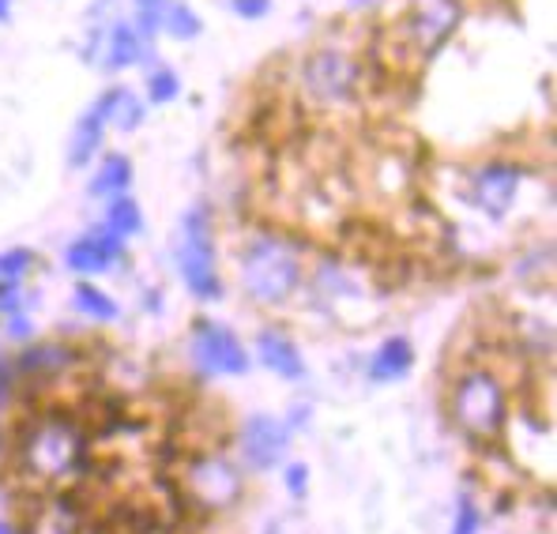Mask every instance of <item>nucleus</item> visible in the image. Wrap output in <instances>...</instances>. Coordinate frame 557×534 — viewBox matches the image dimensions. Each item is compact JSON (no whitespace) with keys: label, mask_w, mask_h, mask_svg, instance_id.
Masks as SVG:
<instances>
[{"label":"nucleus","mask_w":557,"mask_h":534,"mask_svg":"<svg viewBox=\"0 0 557 534\" xmlns=\"http://www.w3.org/2000/svg\"><path fill=\"white\" fill-rule=\"evenodd\" d=\"M136 4L144 8V4H162V0H136Z\"/></svg>","instance_id":"nucleus-31"},{"label":"nucleus","mask_w":557,"mask_h":534,"mask_svg":"<svg viewBox=\"0 0 557 534\" xmlns=\"http://www.w3.org/2000/svg\"><path fill=\"white\" fill-rule=\"evenodd\" d=\"M453 422L474 445H497L509 430V396L490 369H471L453 388Z\"/></svg>","instance_id":"nucleus-2"},{"label":"nucleus","mask_w":557,"mask_h":534,"mask_svg":"<svg viewBox=\"0 0 557 534\" xmlns=\"http://www.w3.org/2000/svg\"><path fill=\"white\" fill-rule=\"evenodd\" d=\"M8 15H12V0H0V23H8Z\"/></svg>","instance_id":"nucleus-29"},{"label":"nucleus","mask_w":557,"mask_h":534,"mask_svg":"<svg viewBox=\"0 0 557 534\" xmlns=\"http://www.w3.org/2000/svg\"><path fill=\"white\" fill-rule=\"evenodd\" d=\"M231 8L242 20H264L272 12V0H231Z\"/></svg>","instance_id":"nucleus-26"},{"label":"nucleus","mask_w":557,"mask_h":534,"mask_svg":"<svg viewBox=\"0 0 557 534\" xmlns=\"http://www.w3.org/2000/svg\"><path fill=\"white\" fill-rule=\"evenodd\" d=\"M69 365V350L53 347V343H42V347H30L27 355L20 358V373L27 376H53Z\"/></svg>","instance_id":"nucleus-19"},{"label":"nucleus","mask_w":557,"mask_h":534,"mask_svg":"<svg viewBox=\"0 0 557 534\" xmlns=\"http://www.w3.org/2000/svg\"><path fill=\"white\" fill-rule=\"evenodd\" d=\"M306 467H290V471H286V486H290V493L294 497H301V493H306Z\"/></svg>","instance_id":"nucleus-27"},{"label":"nucleus","mask_w":557,"mask_h":534,"mask_svg":"<svg viewBox=\"0 0 557 534\" xmlns=\"http://www.w3.org/2000/svg\"><path fill=\"white\" fill-rule=\"evenodd\" d=\"M106 226L113 229L117 237H133L144 226V215H139V203L133 196H110V211H106Z\"/></svg>","instance_id":"nucleus-21"},{"label":"nucleus","mask_w":557,"mask_h":534,"mask_svg":"<svg viewBox=\"0 0 557 534\" xmlns=\"http://www.w3.org/2000/svg\"><path fill=\"white\" fill-rule=\"evenodd\" d=\"M257 355L275 376H283V381H301V376H306V361H301L298 347H294L283 332H260Z\"/></svg>","instance_id":"nucleus-14"},{"label":"nucleus","mask_w":557,"mask_h":534,"mask_svg":"<svg viewBox=\"0 0 557 534\" xmlns=\"http://www.w3.org/2000/svg\"><path fill=\"white\" fill-rule=\"evenodd\" d=\"M0 534H12V527H8V523H0Z\"/></svg>","instance_id":"nucleus-32"},{"label":"nucleus","mask_w":557,"mask_h":534,"mask_svg":"<svg viewBox=\"0 0 557 534\" xmlns=\"http://www.w3.org/2000/svg\"><path fill=\"white\" fill-rule=\"evenodd\" d=\"M286 448H290V433L278 418L257 414L245 422L242 430V459L252 467V471H272V467L283 463Z\"/></svg>","instance_id":"nucleus-9"},{"label":"nucleus","mask_w":557,"mask_h":534,"mask_svg":"<svg viewBox=\"0 0 557 534\" xmlns=\"http://www.w3.org/2000/svg\"><path fill=\"white\" fill-rule=\"evenodd\" d=\"M193 358H196V365L211 376L249 373V355H245V347L237 343V335L223 324H208V320H200V324L193 327Z\"/></svg>","instance_id":"nucleus-6"},{"label":"nucleus","mask_w":557,"mask_h":534,"mask_svg":"<svg viewBox=\"0 0 557 534\" xmlns=\"http://www.w3.org/2000/svg\"><path fill=\"white\" fill-rule=\"evenodd\" d=\"M87 527V512L69 489H53L27 512V534H79Z\"/></svg>","instance_id":"nucleus-11"},{"label":"nucleus","mask_w":557,"mask_h":534,"mask_svg":"<svg viewBox=\"0 0 557 534\" xmlns=\"http://www.w3.org/2000/svg\"><path fill=\"white\" fill-rule=\"evenodd\" d=\"M133 181V159L128 154H110L91 177V196H121Z\"/></svg>","instance_id":"nucleus-18"},{"label":"nucleus","mask_w":557,"mask_h":534,"mask_svg":"<svg viewBox=\"0 0 557 534\" xmlns=\"http://www.w3.org/2000/svg\"><path fill=\"white\" fill-rule=\"evenodd\" d=\"M98 110H102V121L117 133H136L144 125V102L133 95L128 87H113L98 98Z\"/></svg>","instance_id":"nucleus-15"},{"label":"nucleus","mask_w":557,"mask_h":534,"mask_svg":"<svg viewBox=\"0 0 557 534\" xmlns=\"http://www.w3.org/2000/svg\"><path fill=\"white\" fill-rule=\"evenodd\" d=\"M139 46H144V38L136 35L133 23H110V27H102L95 35V49H87V61H91V53H98L110 72L133 69L139 61Z\"/></svg>","instance_id":"nucleus-13"},{"label":"nucleus","mask_w":557,"mask_h":534,"mask_svg":"<svg viewBox=\"0 0 557 534\" xmlns=\"http://www.w3.org/2000/svg\"><path fill=\"white\" fill-rule=\"evenodd\" d=\"M182 497L200 512H226L242 497V471L219 451H193L182 467Z\"/></svg>","instance_id":"nucleus-4"},{"label":"nucleus","mask_w":557,"mask_h":534,"mask_svg":"<svg viewBox=\"0 0 557 534\" xmlns=\"http://www.w3.org/2000/svg\"><path fill=\"white\" fill-rule=\"evenodd\" d=\"M15 467L27 482L46 489H64L91 471V440L84 422L72 414L49 410L35 422L23 425V437L15 445Z\"/></svg>","instance_id":"nucleus-1"},{"label":"nucleus","mask_w":557,"mask_h":534,"mask_svg":"<svg viewBox=\"0 0 557 534\" xmlns=\"http://www.w3.org/2000/svg\"><path fill=\"white\" fill-rule=\"evenodd\" d=\"M4 290H8V286H0V294H4Z\"/></svg>","instance_id":"nucleus-33"},{"label":"nucleus","mask_w":557,"mask_h":534,"mask_svg":"<svg viewBox=\"0 0 557 534\" xmlns=\"http://www.w3.org/2000/svg\"><path fill=\"white\" fill-rule=\"evenodd\" d=\"M404 27H407V35H411L418 53L430 57L453 38L456 27H460V4H456V0H425V4L414 8Z\"/></svg>","instance_id":"nucleus-8"},{"label":"nucleus","mask_w":557,"mask_h":534,"mask_svg":"<svg viewBox=\"0 0 557 534\" xmlns=\"http://www.w3.org/2000/svg\"><path fill=\"white\" fill-rule=\"evenodd\" d=\"M520 181H523V174L516 166H509V162H486V166L474 170V177H471L474 208H482L494 219L509 215L516 193H520Z\"/></svg>","instance_id":"nucleus-10"},{"label":"nucleus","mask_w":557,"mask_h":534,"mask_svg":"<svg viewBox=\"0 0 557 534\" xmlns=\"http://www.w3.org/2000/svg\"><path fill=\"white\" fill-rule=\"evenodd\" d=\"M79 534H110V531H106V527H102V523H87V527H84V531H79Z\"/></svg>","instance_id":"nucleus-30"},{"label":"nucleus","mask_w":557,"mask_h":534,"mask_svg":"<svg viewBox=\"0 0 557 534\" xmlns=\"http://www.w3.org/2000/svg\"><path fill=\"white\" fill-rule=\"evenodd\" d=\"M301 283L298 252L278 237H252L242 252V286L260 306H278Z\"/></svg>","instance_id":"nucleus-3"},{"label":"nucleus","mask_w":557,"mask_h":534,"mask_svg":"<svg viewBox=\"0 0 557 534\" xmlns=\"http://www.w3.org/2000/svg\"><path fill=\"white\" fill-rule=\"evenodd\" d=\"M414 365V350L407 339H399V335H392V339L381 343V350L373 355L370 361V376L373 381H399V376H407Z\"/></svg>","instance_id":"nucleus-16"},{"label":"nucleus","mask_w":557,"mask_h":534,"mask_svg":"<svg viewBox=\"0 0 557 534\" xmlns=\"http://www.w3.org/2000/svg\"><path fill=\"white\" fill-rule=\"evenodd\" d=\"M162 30H166L170 38H177V42H193V38H200L203 23L193 8L177 0V4H162Z\"/></svg>","instance_id":"nucleus-20"},{"label":"nucleus","mask_w":557,"mask_h":534,"mask_svg":"<svg viewBox=\"0 0 557 534\" xmlns=\"http://www.w3.org/2000/svg\"><path fill=\"white\" fill-rule=\"evenodd\" d=\"M30 264H35V252H27V249L4 252V257H0V286H15L30 271Z\"/></svg>","instance_id":"nucleus-24"},{"label":"nucleus","mask_w":557,"mask_h":534,"mask_svg":"<svg viewBox=\"0 0 557 534\" xmlns=\"http://www.w3.org/2000/svg\"><path fill=\"white\" fill-rule=\"evenodd\" d=\"M479 527H482L479 505H474V500H463L460 512H456V527H453V534H479Z\"/></svg>","instance_id":"nucleus-25"},{"label":"nucleus","mask_w":557,"mask_h":534,"mask_svg":"<svg viewBox=\"0 0 557 534\" xmlns=\"http://www.w3.org/2000/svg\"><path fill=\"white\" fill-rule=\"evenodd\" d=\"M177 271L193 298L219 301L223 298V278L215 268V241H211V219L203 208H193L182 219V237H177Z\"/></svg>","instance_id":"nucleus-5"},{"label":"nucleus","mask_w":557,"mask_h":534,"mask_svg":"<svg viewBox=\"0 0 557 534\" xmlns=\"http://www.w3.org/2000/svg\"><path fill=\"white\" fill-rule=\"evenodd\" d=\"M301 79H306L309 95L321 98V102H347L358 90V64L339 49H321L306 61Z\"/></svg>","instance_id":"nucleus-7"},{"label":"nucleus","mask_w":557,"mask_h":534,"mask_svg":"<svg viewBox=\"0 0 557 534\" xmlns=\"http://www.w3.org/2000/svg\"><path fill=\"white\" fill-rule=\"evenodd\" d=\"M76 309L84 312V316L98 320V324H110V320H117V301H113L110 294L98 290V286H91V283L76 286Z\"/></svg>","instance_id":"nucleus-22"},{"label":"nucleus","mask_w":557,"mask_h":534,"mask_svg":"<svg viewBox=\"0 0 557 534\" xmlns=\"http://www.w3.org/2000/svg\"><path fill=\"white\" fill-rule=\"evenodd\" d=\"M125 252V237H117L110 226L91 229L87 237H79L76 245L69 249V268L79 271V275H98L113 264V260Z\"/></svg>","instance_id":"nucleus-12"},{"label":"nucleus","mask_w":557,"mask_h":534,"mask_svg":"<svg viewBox=\"0 0 557 534\" xmlns=\"http://www.w3.org/2000/svg\"><path fill=\"white\" fill-rule=\"evenodd\" d=\"M102 133H106V121H102V110H98V102H95L91 110L76 121V133H72V144H69V166H76V170L87 166L91 154L102 147Z\"/></svg>","instance_id":"nucleus-17"},{"label":"nucleus","mask_w":557,"mask_h":534,"mask_svg":"<svg viewBox=\"0 0 557 534\" xmlns=\"http://www.w3.org/2000/svg\"><path fill=\"white\" fill-rule=\"evenodd\" d=\"M8 332H12L15 339H23V335L30 332V324H27V320H23V316H12V327H8Z\"/></svg>","instance_id":"nucleus-28"},{"label":"nucleus","mask_w":557,"mask_h":534,"mask_svg":"<svg viewBox=\"0 0 557 534\" xmlns=\"http://www.w3.org/2000/svg\"><path fill=\"white\" fill-rule=\"evenodd\" d=\"M177 95H182V79H177V72L159 69V72L147 76V102L151 105H166V102H174Z\"/></svg>","instance_id":"nucleus-23"}]
</instances>
